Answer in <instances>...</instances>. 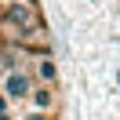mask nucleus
<instances>
[{
    "label": "nucleus",
    "mask_w": 120,
    "mask_h": 120,
    "mask_svg": "<svg viewBox=\"0 0 120 120\" xmlns=\"http://www.w3.org/2000/svg\"><path fill=\"white\" fill-rule=\"evenodd\" d=\"M0 120H15V116H11V113H0Z\"/></svg>",
    "instance_id": "obj_6"
},
{
    "label": "nucleus",
    "mask_w": 120,
    "mask_h": 120,
    "mask_svg": "<svg viewBox=\"0 0 120 120\" xmlns=\"http://www.w3.org/2000/svg\"><path fill=\"white\" fill-rule=\"evenodd\" d=\"M29 102H33V109H37V113H44V109H51V105H55V91L47 87V84H40V87L29 91Z\"/></svg>",
    "instance_id": "obj_3"
},
{
    "label": "nucleus",
    "mask_w": 120,
    "mask_h": 120,
    "mask_svg": "<svg viewBox=\"0 0 120 120\" xmlns=\"http://www.w3.org/2000/svg\"><path fill=\"white\" fill-rule=\"evenodd\" d=\"M33 73H37V80H40V84H47V87L58 80V69H55L51 55H44V58H37V62H33Z\"/></svg>",
    "instance_id": "obj_2"
},
{
    "label": "nucleus",
    "mask_w": 120,
    "mask_h": 120,
    "mask_svg": "<svg viewBox=\"0 0 120 120\" xmlns=\"http://www.w3.org/2000/svg\"><path fill=\"white\" fill-rule=\"evenodd\" d=\"M8 105H11V102H8V98H4V95H0V113H11Z\"/></svg>",
    "instance_id": "obj_5"
},
{
    "label": "nucleus",
    "mask_w": 120,
    "mask_h": 120,
    "mask_svg": "<svg viewBox=\"0 0 120 120\" xmlns=\"http://www.w3.org/2000/svg\"><path fill=\"white\" fill-rule=\"evenodd\" d=\"M22 120H47V116H44V113H37V109H33L29 116H22Z\"/></svg>",
    "instance_id": "obj_4"
},
{
    "label": "nucleus",
    "mask_w": 120,
    "mask_h": 120,
    "mask_svg": "<svg viewBox=\"0 0 120 120\" xmlns=\"http://www.w3.org/2000/svg\"><path fill=\"white\" fill-rule=\"evenodd\" d=\"M33 91V76L22 73V69H11L8 76H4V98L8 102H18V98H29Z\"/></svg>",
    "instance_id": "obj_1"
}]
</instances>
